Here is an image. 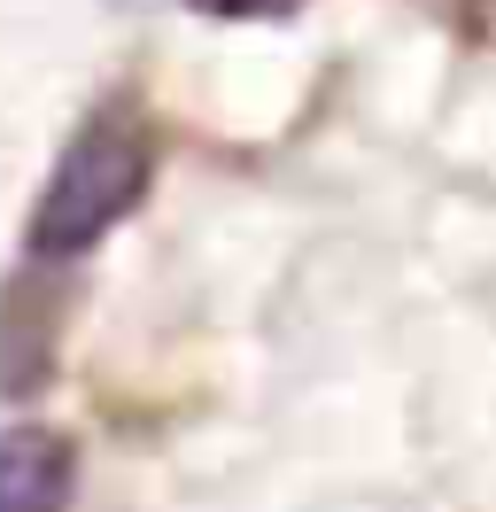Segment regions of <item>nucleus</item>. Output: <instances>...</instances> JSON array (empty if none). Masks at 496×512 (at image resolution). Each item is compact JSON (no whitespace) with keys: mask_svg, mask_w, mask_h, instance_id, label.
Instances as JSON below:
<instances>
[{"mask_svg":"<svg viewBox=\"0 0 496 512\" xmlns=\"http://www.w3.org/2000/svg\"><path fill=\"white\" fill-rule=\"evenodd\" d=\"M155 187V125L132 109V101H109L93 109L86 125L62 140L47 187L31 202L24 241L39 264H70V256H93L109 233H117Z\"/></svg>","mask_w":496,"mask_h":512,"instance_id":"1","label":"nucleus"},{"mask_svg":"<svg viewBox=\"0 0 496 512\" xmlns=\"http://www.w3.org/2000/svg\"><path fill=\"white\" fill-rule=\"evenodd\" d=\"M55 350H62V288H55V264H39V272H16L0 295V396L8 404L47 396Z\"/></svg>","mask_w":496,"mask_h":512,"instance_id":"2","label":"nucleus"},{"mask_svg":"<svg viewBox=\"0 0 496 512\" xmlns=\"http://www.w3.org/2000/svg\"><path fill=\"white\" fill-rule=\"evenodd\" d=\"M78 497V443L62 427H8L0 435V512H70Z\"/></svg>","mask_w":496,"mask_h":512,"instance_id":"3","label":"nucleus"},{"mask_svg":"<svg viewBox=\"0 0 496 512\" xmlns=\"http://www.w3.org/2000/svg\"><path fill=\"white\" fill-rule=\"evenodd\" d=\"M186 8L210 24H272V16H295L303 0H186Z\"/></svg>","mask_w":496,"mask_h":512,"instance_id":"4","label":"nucleus"}]
</instances>
